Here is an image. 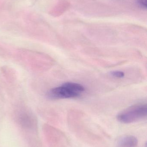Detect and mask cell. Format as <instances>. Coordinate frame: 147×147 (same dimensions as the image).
Returning <instances> with one entry per match:
<instances>
[{"instance_id":"cell-1","label":"cell","mask_w":147,"mask_h":147,"mask_svg":"<svg viewBox=\"0 0 147 147\" xmlns=\"http://www.w3.org/2000/svg\"><path fill=\"white\" fill-rule=\"evenodd\" d=\"M147 115V105L139 104L122 111L117 116V119L123 123H132L144 119L146 117Z\"/></svg>"},{"instance_id":"cell-2","label":"cell","mask_w":147,"mask_h":147,"mask_svg":"<svg viewBox=\"0 0 147 147\" xmlns=\"http://www.w3.org/2000/svg\"><path fill=\"white\" fill-rule=\"evenodd\" d=\"M79 96V94L71 89L68 82L65 83L60 86L52 88L47 93V97L52 100L73 98Z\"/></svg>"},{"instance_id":"cell-3","label":"cell","mask_w":147,"mask_h":147,"mask_svg":"<svg viewBox=\"0 0 147 147\" xmlns=\"http://www.w3.org/2000/svg\"><path fill=\"white\" fill-rule=\"evenodd\" d=\"M116 145L117 147H137L138 140L133 136H123L118 139Z\"/></svg>"},{"instance_id":"cell-4","label":"cell","mask_w":147,"mask_h":147,"mask_svg":"<svg viewBox=\"0 0 147 147\" xmlns=\"http://www.w3.org/2000/svg\"><path fill=\"white\" fill-rule=\"evenodd\" d=\"M110 74L113 77L117 78H123L125 76V73L124 72L119 71H111Z\"/></svg>"},{"instance_id":"cell-5","label":"cell","mask_w":147,"mask_h":147,"mask_svg":"<svg viewBox=\"0 0 147 147\" xmlns=\"http://www.w3.org/2000/svg\"><path fill=\"white\" fill-rule=\"evenodd\" d=\"M138 3L140 4V6H141L144 8H147V0H137Z\"/></svg>"}]
</instances>
